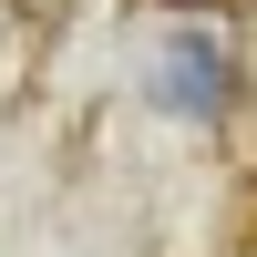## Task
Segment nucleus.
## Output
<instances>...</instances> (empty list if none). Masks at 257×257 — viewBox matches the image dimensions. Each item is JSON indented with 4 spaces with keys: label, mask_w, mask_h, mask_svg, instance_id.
Segmentation results:
<instances>
[{
    "label": "nucleus",
    "mask_w": 257,
    "mask_h": 257,
    "mask_svg": "<svg viewBox=\"0 0 257 257\" xmlns=\"http://www.w3.org/2000/svg\"><path fill=\"white\" fill-rule=\"evenodd\" d=\"M165 103H175V113H216V103H226V52L206 31L165 41Z\"/></svg>",
    "instance_id": "f257e3e1"
}]
</instances>
